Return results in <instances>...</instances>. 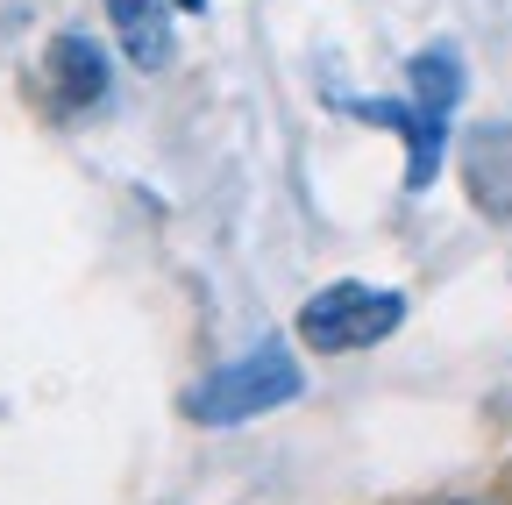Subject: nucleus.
<instances>
[{
    "label": "nucleus",
    "mask_w": 512,
    "mask_h": 505,
    "mask_svg": "<svg viewBox=\"0 0 512 505\" xmlns=\"http://www.w3.org/2000/svg\"><path fill=\"white\" fill-rule=\"evenodd\" d=\"M299 392H306L299 356L278 349V342H264V349H249V356L207 370V377H200V392L185 399V413H192V420H207V427H242V420H264V413L292 406Z\"/></svg>",
    "instance_id": "1"
},
{
    "label": "nucleus",
    "mask_w": 512,
    "mask_h": 505,
    "mask_svg": "<svg viewBox=\"0 0 512 505\" xmlns=\"http://www.w3.org/2000/svg\"><path fill=\"white\" fill-rule=\"evenodd\" d=\"M406 321V292H377V285H328L299 306V342L320 349V356H349V349H370Z\"/></svg>",
    "instance_id": "2"
},
{
    "label": "nucleus",
    "mask_w": 512,
    "mask_h": 505,
    "mask_svg": "<svg viewBox=\"0 0 512 505\" xmlns=\"http://www.w3.org/2000/svg\"><path fill=\"white\" fill-rule=\"evenodd\" d=\"M50 93L64 107H100L107 100V57H100V43H86L79 29H64L50 43Z\"/></svg>",
    "instance_id": "3"
},
{
    "label": "nucleus",
    "mask_w": 512,
    "mask_h": 505,
    "mask_svg": "<svg viewBox=\"0 0 512 505\" xmlns=\"http://www.w3.org/2000/svg\"><path fill=\"white\" fill-rule=\"evenodd\" d=\"M107 22L128 50V65H143L157 72L164 57H171V22H164V0H107Z\"/></svg>",
    "instance_id": "4"
},
{
    "label": "nucleus",
    "mask_w": 512,
    "mask_h": 505,
    "mask_svg": "<svg viewBox=\"0 0 512 505\" xmlns=\"http://www.w3.org/2000/svg\"><path fill=\"white\" fill-rule=\"evenodd\" d=\"M356 114H370V121H384V129H399L406 136V185L420 193V185H434V171H441V129L448 121H434V114H420V107H399V100H384V107H356Z\"/></svg>",
    "instance_id": "5"
},
{
    "label": "nucleus",
    "mask_w": 512,
    "mask_h": 505,
    "mask_svg": "<svg viewBox=\"0 0 512 505\" xmlns=\"http://www.w3.org/2000/svg\"><path fill=\"white\" fill-rule=\"evenodd\" d=\"M456 100H463V57L456 50H420L413 57V107L434 114V121H448Z\"/></svg>",
    "instance_id": "6"
},
{
    "label": "nucleus",
    "mask_w": 512,
    "mask_h": 505,
    "mask_svg": "<svg viewBox=\"0 0 512 505\" xmlns=\"http://www.w3.org/2000/svg\"><path fill=\"white\" fill-rule=\"evenodd\" d=\"M178 8H185V15H200V8H207V0H178Z\"/></svg>",
    "instance_id": "7"
}]
</instances>
